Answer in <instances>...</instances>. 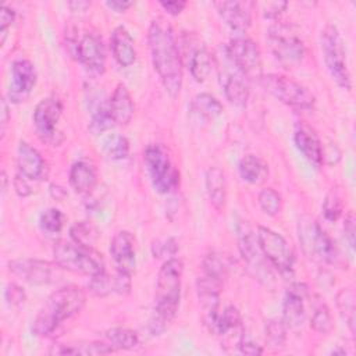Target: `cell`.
<instances>
[{
    "label": "cell",
    "instance_id": "cell-1",
    "mask_svg": "<svg viewBox=\"0 0 356 356\" xmlns=\"http://www.w3.org/2000/svg\"><path fill=\"white\" fill-rule=\"evenodd\" d=\"M150 58L165 92L177 97L182 88V58L172 26L163 18H154L147 31Z\"/></svg>",
    "mask_w": 356,
    "mask_h": 356
},
{
    "label": "cell",
    "instance_id": "cell-2",
    "mask_svg": "<svg viewBox=\"0 0 356 356\" xmlns=\"http://www.w3.org/2000/svg\"><path fill=\"white\" fill-rule=\"evenodd\" d=\"M182 273L184 264L177 257L167 259L159 270L153 316L149 321L152 335L163 334L177 316L181 299Z\"/></svg>",
    "mask_w": 356,
    "mask_h": 356
},
{
    "label": "cell",
    "instance_id": "cell-3",
    "mask_svg": "<svg viewBox=\"0 0 356 356\" xmlns=\"http://www.w3.org/2000/svg\"><path fill=\"white\" fill-rule=\"evenodd\" d=\"M85 303L86 293L78 285H64L56 289L47 296L32 323L33 335H50L61 323L78 314Z\"/></svg>",
    "mask_w": 356,
    "mask_h": 356
},
{
    "label": "cell",
    "instance_id": "cell-4",
    "mask_svg": "<svg viewBox=\"0 0 356 356\" xmlns=\"http://www.w3.org/2000/svg\"><path fill=\"white\" fill-rule=\"evenodd\" d=\"M298 236L305 254L334 266H342L343 257L335 241L310 216H303L298 224Z\"/></svg>",
    "mask_w": 356,
    "mask_h": 356
},
{
    "label": "cell",
    "instance_id": "cell-5",
    "mask_svg": "<svg viewBox=\"0 0 356 356\" xmlns=\"http://www.w3.org/2000/svg\"><path fill=\"white\" fill-rule=\"evenodd\" d=\"M54 261L63 268L85 275H96L104 271L103 256L92 246H83L74 241H60L53 249Z\"/></svg>",
    "mask_w": 356,
    "mask_h": 356
},
{
    "label": "cell",
    "instance_id": "cell-6",
    "mask_svg": "<svg viewBox=\"0 0 356 356\" xmlns=\"http://www.w3.org/2000/svg\"><path fill=\"white\" fill-rule=\"evenodd\" d=\"M320 43L323 58L331 78L339 88L349 92L352 89V76L346 61L343 39L338 28L332 24H327L321 31Z\"/></svg>",
    "mask_w": 356,
    "mask_h": 356
},
{
    "label": "cell",
    "instance_id": "cell-7",
    "mask_svg": "<svg viewBox=\"0 0 356 356\" xmlns=\"http://www.w3.org/2000/svg\"><path fill=\"white\" fill-rule=\"evenodd\" d=\"M143 161L156 192L167 195L179 186V171L172 164L168 150L160 143L145 149Z\"/></svg>",
    "mask_w": 356,
    "mask_h": 356
},
{
    "label": "cell",
    "instance_id": "cell-8",
    "mask_svg": "<svg viewBox=\"0 0 356 356\" xmlns=\"http://www.w3.org/2000/svg\"><path fill=\"white\" fill-rule=\"evenodd\" d=\"M267 43L274 57L285 65H296L305 57V43L291 24L275 22L267 31Z\"/></svg>",
    "mask_w": 356,
    "mask_h": 356
},
{
    "label": "cell",
    "instance_id": "cell-9",
    "mask_svg": "<svg viewBox=\"0 0 356 356\" xmlns=\"http://www.w3.org/2000/svg\"><path fill=\"white\" fill-rule=\"evenodd\" d=\"M263 88L277 100L295 108H312L316 103L314 95L300 82L282 74H267L260 76Z\"/></svg>",
    "mask_w": 356,
    "mask_h": 356
},
{
    "label": "cell",
    "instance_id": "cell-10",
    "mask_svg": "<svg viewBox=\"0 0 356 356\" xmlns=\"http://www.w3.org/2000/svg\"><path fill=\"white\" fill-rule=\"evenodd\" d=\"M256 238L267 261L284 277L291 275L293 273L295 253L286 239L274 229L263 225L257 228Z\"/></svg>",
    "mask_w": 356,
    "mask_h": 356
},
{
    "label": "cell",
    "instance_id": "cell-11",
    "mask_svg": "<svg viewBox=\"0 0 356 356\" xmlns=\"http://www.w3.org/2000/svg\"><path fill=\"white\" fill-rule=\"evenodd\" d=\"M236 232H238V248L243 261L248 264L249 271L261 284L267 286L271 285V282L274 281V275L268 268L267 259L264 257L259 246L257 238L254 236L249 224L243 220L239 221L236 224Z\"/></svg>",
    "mask_w": 356,
    "mask_h": 356
},
{
    "label": "cell",
    "instance_id": "cell-12",
    "mask_svg": "<svg viewBox=\"0 0 356 356\" xmlns=\"http://www.w3.org/2000/svg\"><path fill=\"white\" fill-rule=\"evenodd\" d=\"M63 114V102L57 96L42 99L33 110V125L38 136L50 146H60L64 134L57 129V122Z\"/></svg>",
    "mask_w": 356,
    "mask_h": 356
},
{
    "label": "cell",
    "instance_id": "cell-13",
    "mask_svg": "<svg viewBox=\"0 0 356 356\" xmlns=\"http://www.w3.org/2000/svg\"><path fill=\"white\" fill-rule=\"evenodd\" d=\"M225 54L245 78L261 76V54L256 42L246 36H236L225 46Z\"/></svg>",
    "mask_w": 356,
    "mask_h": 356
},
{
    "label": "cell",
    "instance_id": "cell-14",
    "mask_svg": "<svg viewBox=\"0 0 356 356\" xmlns=\"http://www.w3.org/2000/svg\"><path fill=\"white\" fill-rule=\"evenodd\" d=\"M8 270L32 285L53 284L61 277V267L54 261L39 259H17L8 263Z\"/></svg>",
    "mask_w": 356,
    "mask_h": 356
},
{
    "label": "cell",
    "instance_id": "cell-15",
    "mask_svg": "<svg viewBox=\"0 0 356 356\" xmlns=\"http://www.w3.org/2000/svg\"><path fill=\"white\" fill-rule=\"evenodd\" d=\"M38 74L35 65L26 58H18L11 64L10 85H8V100L19 104L29 99L35 85Z\"/></svg>",
    "mask_w": 356,
    "mask_h": 356
},
{
    "label": "cell",
    "instance_id": "cell-16",
    "mask_svg": "<svg viewBox=\"0 0 356 356\" xmlns=\"http://www.w3.org/2000/svg\"><path fill=\"white\" fill-rule=\"evenodd\" d=\"M131 274L120 268H117L114 274L102 271L90 277V281L88 284L89 292L97 298H104L110 293L128 295L131 292Z\"/></svg>",
    "mask_w": 356,
    "mask_h": 356
},
{
    "label": "cell",
    "instance_id": "cell-17",
    "mask_svg": "<svg viewBox=\"0 0 356 356\" xmlns=\"http://www.w3.org/2000/svg\"><path fill=\"white\" fill-rule=\"evenodd\" d=\"M309 295L306 284H292L284 296L282 302V321L289 328H298L303 324L306 317L305 299Z\"/></svg>",
    "mask_w": 356,
    "mask_h": 356
},
{
    "label": "cell",
    "instance_id": "cell-18",
    "mask_svg": "<svg viewBox=\"0 0 356 356\" xmlns=\"http://www.w3.org/2000/svg\"><path fill=\"white\" fill-rule=\"evenodd\" d=\"M17 172L39 182L47 179L49 167L42 154L28 142L21 140L17 149Z\"/></svg>",
    "mask_w": 356,
    "mask_h": 356
},
{
    "label": "cell",
    "instance_id": "cell-19",
    "mask_svg": "<svg viewBox=\"0 0 356 356\" xmlns=\"http://www.w3.org/2000/svg\"><path fill=\"white\" fill-rule=\"evenodd\" d=\"M76 58L90 72L100 75L106 70V50L102 39L95 33H86L79 39Z\"/></svg>",
    "mask_w": 356,
    "mask_h": 356
},
{
    "label": "cell",
    "instance_id": "cell-20",
    "mask_svg": "<svg viewBox=\"0 0 356 356\" xmlns=\"http://www.w3.org/2000/svg\"><path fill=\"white\" fill-rule=\"evenodd\" d=\"M110 254L117 268L132 274L136 266L135 238L129 231H118L110 242Z\"/></svg>",
    "mask_w": 356,
    "mask_h": 356
},
{
    "label": "cell",
    "instance_id": "cell-21",
    "mask_svg": "<svg viewBox=\"0 0 356 356\" xmlns=\"http://www.w3.org/2000/svg\"><path fill=\"white\" fill-rule=\"evenodd\" d=\"M293 140L296 147L302 152V154L316 167L321 165L323 161V143L317 135V132L306 122L299 121L295 127Z\"/></svg>",
    "mask_w": 356,
    "mask_h": 356
},
{
    "label": "cell",
    "instance_id": "cell-22",
    "mask_svg": "<svg viewBox=\"0 0 356 356\" xmlns=\"http://www.w3.org/2000/svg\"><path fill=\"white\" fill-rule=\"evenodd\" d=\"M248 3L243 1H216L214 7L217 8L220 17L224 22L234 31L245 32L252 24L250 10Z\"/></svg>",
    "mask_w": 356,
    "mask_h": 356
},
{
    "label": "cell",
    "instance_id": "cell-23",
    "mask_svg": "<svg viewBox=\"0 0 356 356\" xmlns=\"http://www.w3.org/2000/svg\"><path fill=\"white\" fill-rule=\"evenodd\" d=\"M222 289V280L203 273L196 280V292L202 309L206 313L214 312L220 305V293Z\"/></svg>",
    "mask_w": 356,
    "mask_h": 356
},
{
    "label": "cell",
    "instance_id": "cell-24",
    "mask_svg": "<svg viewBox=\"0 0 356 356\" xmlns=\"http://www.w3.org/2000/svg\"><path fill=\"white\" fill-rule=\"evenodd\" d=\"M111 50L115 61L121 67H129L135 63L136 60V49H135V42L127 28L122 25L115 26L113 33H111Z\"/></svg>",
    "mask_w": 356,
    "mask_h": 356
},
{
    "label": "cell",
    "instance_id": "cell-25",
    "mask_svg": "<svg viewBox=\"0 0 356 356\" xmlns=\"http://www.w3.org/2000/svg\"><path fill=\"white\" fill-rule=\"evenodd\" d=\"M108 107L114 118L115 125H127L134 117L135 106L128 88L124 83H118L108 99Z\"/></svg>",
    "mask_w": 356,
    "mask_h": 356
},
{
    "label": "cell",
    "instance_id": "cell-26",
    "mask_svg": "<svg viewBox=\"0 0 356 356\" xmlns=\"http://www.w3.org/2000/svg\"><path fill=\"white\" fill-rule=\"evenodd\" d=\"M97 182V172L93 163L89 160H78L70 170V185L81 195H86L93 191Z\"/></svg>",
    "mask_w": 356,
    "mask_h": 356
},
{
    "label": "cell",
    "instance_id": "cell-27",
    "mask_svg": "<svg viewBox=\"0 0 356 356\" xmlns=\"http://www.w3.org/2000/svg\"><path fill=\"white\" fill-rule=\"evenodd\" d=\"M241 313L232 305L224 307L222 312H218L217 309L214 312L206 313V324L209 330L217 335H224L231 330H235L238 325H241Z\"/></svg>",
    "mask_w": 356,
    "mask_h": 356
},
{
    "label": "cell",
    "instance_id": "cell-28",
    "mask_svg": "<svg viewBox=\"0 0 356 356\" xmlns=\"http://www.w3.org/2000/svg\"><path fill=\"white\" fill-rule=\"evenodd\" d=\"M245 76L236 70L227 71L222 75V89L225 93V97L229 100V103L235 106H245L249 99V88L243 79Z\"/></svg>",
    "mask_w": 356,
    "mask_h": 356
},
{
    "label": "cell",
    "instance_id": "cell-29",
    "mask_svg": "<svg viewBox=\"0 0 356 356\" xmlns=\"http://www.w3.org/2000/svg\"><path fill=\"white\" fill-rule=\"evenodd\" d=\"M206 191L211 206L216 210H222L227 202L225 175L221 168L210 167L206 172Z\"/></svg>",
    "mask_w": 356,
    "mask_h": 356
},
{
    "label": "cell",
    "instance_id": "cell-30",
    "mask_svg": "<svg viewBox=\"0 0 356 356\" xmlns=\"http://www.w3.org/2000/svg\"><path fill=\"white\" fill-rule=\"evenodd\" d=\"M238 171L243 181L253 185L263 184L268 177L267 163L256 154H246L242 157L238 164Z\"/></svg>",
    "mask_w": 356,
    "mask_h": 356
},
{
    "label": "cell",
    "instance_id": "cell-31",
    "mask_svg": "<svg viewBox=\"0 0 356 356\" xmlns=\"http://www.w3.org/2000/svg\"><path fill=\"white\" fill-rule=\"evenodd\" d=\"M114 352L110 343L102 341L85 342V343H70V345H54L50 349L51 355H85V356H96V355H107Z\"/></svg>",
    "mask_w": 356,
    "mask_h": 356
},
{
    "label": "cell",
    "instance_id": "cell-32",
    "mask_svg": "<svg viewBox=\"0 0 356 356\" xmlns=\"http://www.w3.org/2000/svg\"><path fill=\"white\" fill-rule=\"evenodd\" d=\"M335 303L339 316L346 323L352 335H355V321H356V296L352 285L345 286L338 291L335 296Z\"/></svg>",
    "mask_w": 356,
    "mask_h": 356
},
{
    "label": "cell",
    "instance_id": "cell-33",
    "mask_svg": "<svg viewBox=\"0 0 356 356\" xmlns=\"http://www.w3.org/2000/svg\"><path fill=\"white\" fill-rule=\"evenodd\" d=\"M214 65V58L206 47L196 49L189 58V71L196 82H204Z\"/></svg>",
    "mask_w": 356,
    "mask_h": 356
},
{
    "label": "cell",
    "instance_id": "cell-34",
    "mask_svg": "<svg viewBox=\"0 0 356 356\" xmlns=\"http://www.w3.org/2000/svg\"><path fill=\"white\" fill-rule=\"evenodd\" d=\"M106 341L114 350H129L138 346L139 337L138 334L125 327H114L104 332Z\"/></svg>",
    "mask_w": 356,
    "mask_h": 356
},
{
    "label": "cell",
    "instance_id": "cell-35",
    "mask_svg": "<svg viewBox=\"0 0 356 356\" xmlns=\"http://www.w3.org/2000/svg\"><path fill=\"white\" fill-rule=\"evenodd\" d=\"M191 110L206 120H211L218 117L222 113V104L216 96L203 92V93H197L192 99Z\"/></svg>",
    "mask_w": 356,
    "mask_h": 356
},
{
    "label": "cell",
    "instance_id": "cell-36",
    "mask_svg": "<svg viewBox=\"0 0 356 356\" xmlns=\"http://www.w3.org/2000/svg\"><path fill=\"white\" fill-rule=\"evenodd\" d=\"M99 236H100V232H99L97 227L88 220L76 221L70 228L71 241H74L75 243L83 245V246L93 248V245L97 242Z\"/></svg>",
    "mask_w": 356,
    "mask_h": 356
},
{
    "label": "cell",
    "instance_id": "cell-37",
    "mask_svg": "<svg viewBox=\"0 0 356 356\" xmlns=\"http://www.w3.org/2000/svg\"><path fill=\"white\" fill-rule=\"evenodd\" d=\"M114 125H115V122L111 115V111L108 107V100H107V102L100 103L96 107V110L92 113L88 128L93 135H99V134H103L104 131H108Z\"/></svg>",
    "mask_w": 356,
    "mask_h": 356
},
{
    "label": "cell",
    "instance_id": "cell-38",
    "mask_svg": "<svg viewBox=\"0 0 356 356\" xmlns=\"http://www.w3.org/2000/svg\"><path fill=\"white\" fill-rule=\"evenodd\" d=\"M286 325L282 320H268L266 323V343L271 349H281L286 339Z\"/></svg>",
    "mask_w": 356,
    "mask_h": 356
},
{
    "label": "cell",
    "instance_id": "cell-39",
    "mask_svg": "<svg viewBox=\"0 0 356 356\" xmlns=\"http://www.w3.org/2000/svg\"><path fill=\"white\" fill-rule=\"evenodd\" d=\"M259 206L268 216H277L282 209L281 195L273 188H263L257 196Z\"/></svg>",
    "mask_w": 356,
    "mask_h": 356
},
{
    "label": "cell",
    "instance_id": "cell-40",
    "mask_svg": "<svg viewBox=\"0 0 356 356\" xmlns=\"http://www.w3.org/2000/svg\"><path fill=\"white\" fill-rule=\"evenodd\" d=\"M310 327L320 334H328L331 332L334 323H332V316L325 303H320L316 306L312 317H310Z\"/></svg>",
    "mask_w": 356,
    "mask_h": 356
},
{
    "label": "cell",
    "instance_id": "cell-41",
    "mask_svg": "<svg viewBox=\"0 0 356 356\" xmlns=\"http://www.w3.org/2000/svg\"><path fill=\"white\" fill-rule=\"evenodd\" d=\"M104 152L111 160H122L129 153V140L122 135H113L104 142Z\"/></svg>",
    "mask_w": 356,
    "mask_h": 356
},
{
    "label": "cell",
    "instance_id": "cell-42",
    "mask_svg": "<svg viewBox=\"0 0 356 356\" xmlns=\"http://www.w3.org/2000/svg\"><path fill=\"white\" fill-rule=\"evenodd\" d=\"M64 221H65V216L63 214L61 210H58L56 207H50V209L44 210L39 218L42 229L46 232H50V234L60 232L61 228L64 227Z\"/></svg>",
    "mask_w": 356,
    "mask_h": 356
},
{
    "label": "cell",
    "instance_id": "cell-43",
    "mask_svg": "<svg viewBox=\"0 0 356 356\" xmlns=\"http://www.w3.org/2000/svg\"><path fill=\"white\" fill-rule=\"evenodd\" d=\"M202 270L206 274L214 275L220 280L224 281V278L227 277V271H228V266L224 261V259L221 257V254L211 252L209 254H206L202 260Z\"/></svg>",
    "mask_w": 356,
    "mask_h": 356
},
{
    "label": "cell",
    "instance_id": "cell-44",
    "mask_svg": "<svg viewBox=\"0 0 356 356\" xmlns=\"http://www.w3.org/2000/svg\"><path fill=\"white\" fill-rule=\"evenodd\" d=\"M323 214L325 217V220L328 221H337L341 216H342V210H343V206H342V199L339 196V193L334 189H331L324 200H323Z\"/></svg>",
    "mask_w": 356,
    "mask_h": 356
},
{
    "label": "cell",
    "instance_id": "cell-45",
    "mask_svg": "<svg viewBox=\"0 0 356 356\" xmlns=\"http://www.w3.org/2000/svg\"><path fill=\"white\" fill-rule=\"evenodd\" d=\"M4 296H6V300L8 302V305L11 306H21L25 303L26 300V295H25V291L17 285V284H8L6 286V291H4Z\"/></svg>",
    "mask_w": 356,
    "mask_h": 356
},
{
    "label": "cell",
    "instance_id": "cell-46",
    "mask_svg": "<svg viewBox=\"0 0 356 356\" xmlns=\"http://www.w3.org/2000/svg\"><path fill=\"white\" fill-rule=\"evenodd\" d=\"M257 6L260 7V11L264 18L275 19L281 15V13L286 8L288 4L285 1H261Z\"/></svg>",
    "mask_w": 356,
    "mask_h": 356
},
{
    "label": "cell",
    "instance_id": "cell-47",
    "mask_svg": "<svg viewBox=\"0 0 356 356\" xmlns=\"http://www.w3.org/2000/svg\"><path fill=\"white\" fill-rule=\"evenodd\" d=\"M152 250H153V254L154 257H161V256H174L178 250V243L174 238H168L167 241L164 242H160V241H156L153 242L152 245Z\"/></svg>",
    "mask_w": 356,
    "mask_h": 356
},
{
    "label": "cell",
    "instance_id": "cell-48",
    "mask_svg": "<svg viewBox=\"0 0 356 356\" xmlns=\"http://www.w3.org/2000/svg\"><path fill=\"white\" fill-rule=\"evenodd\" d=\"M15 19V11L7 6H1L0 8V33H1V44L6 40L7 31Z\"/></svg>",
    "mask_w": 356,
    "mask_h": 356
},
{
    "label": "cell",
    "instance_id": "cell-49",
    "mask_svg": "<svg viewBox=\"0 0 356 356\" xmlns=\"http://www.w3.org/2000/svg\"><path fill=\"white\" fill-rule=\"evenodd\" d=\"M32 182H35V181H32V179H29V178L24 177V175H22V174H19V172H17V174H15L14 181H13L15 192H17L19 196H22V197L29 196V195H32V193H33V191H35V189H33Z\"/></svg>",
    "mask_w": 356,
    "mask_h": 356
},
{
    "label": "cell",
    "instance_id": "cell-50",
    "mask_svg": "<svg viewBox=\"0 0 356 356\" xmlns=\"http://www.w3.org/2000/svg\"><path fill=\"white\" fill-rule=\"evenodd\" d=\"M343 234L349 242V246L353 249L355 248V235H356V220H355V216L352 211H349L345 217Z\"/></svg>",
    "mask_w": 356,
    "mask_h": 356
},
{
    "label": "cell",
    "instance_id": "cell-51",
    "mask_svg": "<svg viewBox=\"0 0 356 356\" xmlns=\"http://www.w3.org/2000/svg\"><path fill=\"white\" fill-rule=\"evenodd\" d=\"M238 348H239V352L243 353V355H249V356H257V355H261L264 350L260 345H257L256 342L253 341H248V339H242L239 343H238Z\"/></svg>",
    "mask_w": 356,
    "mask_h": 356
},
{
    "label": "cell",
    "instance_id": "cell-52",
    "mask_svg": "<svg viewBox=\"0 0 356 356\" xmlns=\"http://www.w3.org/2000/svg\"><path fill=\"white\" fill-rule=\"evenodd\" d=\"M159 4L171 15L181 14L186 7V1L184 0H168V1H160Z\"/></svg>",
    "mask_w": 356,
    "mask_h": 356
},
{
    "label": "cell",
    "instance_id": "cell-53",
    "mask_svg": "<svg viewBox=\"0 0 356 356\" xmlns=\"http://www.w3.org/2000/svg\"><path fill=\"white\" fill-rule=\"evenodd\" d=\"M106 6L117 13H125L129 7L134 6V3L127 1V0H108V1H106Z\"/></svg>",
    "mask_w": 356,
    "mask_h": 356
},
{
    "label": "cell",
    "instance_id": "cell-54",
    "mask_svg": "<svg viewBox=\"0 0 356 356\" xmlns=\"http://www.w3.org/2000/svg\"><path fill=\"white\" fill-rule=\"evenodd\" d=\"M1 135L4 136V131H6V127L10 121V110H8V104H7V100L6 99H1Z\"/></svg>",
    "mask_w": 356,
    "mask_h": 356
},
{
    "label": "cell",
    "instance_id": "cell-55",
    "mask_svg": "<svg viewBox=\"0 0 356 356\" xmlns=\"http://www.w3.org/2000/svg\"><path fill=\"white\" fill-rule=\"evenodd\" d=\"M49 191H50L51 197H54V199H57V200H63V199L67 196V191H65L63 186L56 185V184H51L50 188H49Z\"/></svg>",
    "mask_w": 356,
    "mask_h": 356
},
{
    "label": "cell",
    "instance_id": "cell-56",
    "mask_svg": "<svg viewBox=\"0 0 356 356\" xmlns=\"http://www.w3.org/2000/svg\"><path fill=\"white\" fill-rule=\"evenodd\" d=\"M68 6L71 7V10L72 11H85L89 6H90V3L89 1H70L68 3Z\"/></svg>",
    "mask_w": 356,
    "mask_h": 356
},
{
    "label": "cell",
    "instance_id": "cell-57",
    "mask_svg": "<svg viewBox=\"0 0 356 356\" xmlns=\"http://www.w3.org/2000/svg\"><path fill=\"white\" fill-rule=\"evenodd\" d=\"M1 184H3V185H1V191H3V193H4L6 189H7V175H6L4 171L1 172Z\"/></svg>",
    "mask_w": 356,
    "mask_h": 356
},
{
    "label": "cell",
    "instance_id": "cell-58",
    "mask_svg": "<svg viewBox=\"0 0 356 356\" xmlns=\"http://www.w3.org/2000/svg\"><path fill=\"white\" fill-rule=\"evenodd\" d=\"M331 353H332V355H338V353H341V355H346V350H345V349H341V350L338 349V350H332Z\"/></svg>",
    "mask_w": 356,
    "mask_h": 356
}]
</instances>
